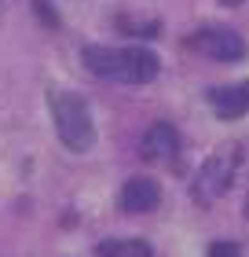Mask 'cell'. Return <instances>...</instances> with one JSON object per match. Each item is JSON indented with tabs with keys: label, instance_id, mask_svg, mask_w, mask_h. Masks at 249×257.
<instances>
[{
	"label": "cell",
	"instance_id": "6da1fadb",
	"mask_svg": "<svg viewBox=\"0 0 249 257\" xmlns=\"http://www.w3.org/2000/svg\"><path fill=\"white\" fill-rule=\"evenodd\" d=\"M52 118L59 128V140L70 147V151H88L96 144V125H92V110L88 103L74 96V92H55L52 96Z\"/></svg>",
	"mask_w": 249,
	"mask_h": 257
},
{
	"label": "cell",
	"instance_id": "7a4b0ae2",
	"mask_svg": "<svg viewBox=\"0 0 249 257\" xmlns=\"http://www.w3.org/2000/svg\"><path fill=\"white\" fill-rule=\"evenodd\" d=\"M234 162H238V151H220V155H212L205 166H201L198 180H194V198L198 202H212V198H220L227 191Z\"/></svg>",
	"mask_w": 249,
	"mask_h": 257
},
{
	"label": "cell",
	"instance_id": "3957f363",
	"mask_svg": "<svg viewBox=\"0 0 249 257\" xmlns=\"http://www.w3.org/2000/svg\"><path fill=\"white\" fill-rule=\"evenodd\" d=\"M194 48H201L216 63H242L245 59V41L234 30H223V26H205L194 37Z\"/></svg>",
	"mask_w": 249,
	"mask_h": 257
},
{
	"label": "cell",
	"instance_id": "277c9868",
	"mask_svg": "<svg viewBox=\"0 0 249 257\" xmlns=\"http://www.w3.org/2000/svg\"><path fill=\"white\" fill-rule=\"evenodd\" d=\"M154 77H158V55L150 48L117 52V81H125V85H147Z\"/></svg>",
	"mask_w": 249,
	"mask_h": 257
},
{
	"label": "cell",
	"instance_id": "5b68a950",
	"mask_svg": "<svg viewBox=\"0 0 249 257\" xmlns=\"http://www.w3.org/2000/svg\"><path fill=\"white\" fill-rule=\"evenodd\" d=\"M158 202H161V188L150 177H132L121 188V209L125 213H150Z\"/></svg>",
	"mask_w": 249,
	"mask_h": 257
},
{
	"label": "cell",
	"instance_id": "8992f818",
	"mask_svg": "<svg viewBox=\"0 0 249 257\" xmlns=\"http://www.w3.org/2000/svg\"><path fill=\"white\" fill-rule=\"evenodd\" d=\"M209 103L216 107L220 118H242V114L249 110V81H242V85H220L209 92Z\"/></svg>",
	"mask_w": 249,
	"mask_h": 257
},
{
	"label": "cell",
	"instance_id": "52a82bcc",
	"mask_svg": "<svg viewBox=\"0 0 249 257\" xmlns=\"http://www.w3.org/2000/svg\"><path fill=\"white\" fill-rule=\"evenodd\" d=\"M180 147V136L169 121H154L143 136V158H172Z\"/></svg>",
	"mask_w": 249,
	"mask_h": 257
},
{
	"label": "cell",
	"instance_id": "ba28073f",
	"mask_svg": "<svg viewBox=\"0 0 249 257\" xmlns=\"http://www.w3.org/2000/svg\"><path fill=\"white\" fill-rule=\"evenodd\" d=\"M81 59H85V66H88L96 77H117V52H114V48L88 44V48L81 52Z\"/></svg>",
	"mask_w": 249,
	"mask_h": 257
},
{
	"label": "cell",
	"instance_id": "9c48e42d",
	"mask_svg": "<svg viewBox=\"0 0 249 257\" xmlns=\"http://www.w3.org/2000/svg\"><path fill=\"white\" fill-rule=\"evenodd\" d=\"M99 257H154L143 239H106L99 242Z\"/></svg>",
	"mask_w": 249,
	"mask_h": 257
},
{
	"label": "cell",
	"instance_id": "30bf717a",
	"mask_svg": "<svg viewBox=\"0 0 249 257\" xmlns=\"http://www.w3.org/2000/svg\"><path fill=\"white\" fill-rule=\"evenodd\" d=\"M33 11H37V19L48 30H59V11L52 8V0H33Z\"/></svg>",
	"mask_w": 249,
	"mask_h": 257
},
{
	"label": "cell",
	"instance_id": "8fae6325",
	"mask_svg": "<svg viewBox=\"0 0 249 257\" xmlns=\"http://www.w3.org/2000/svg\"><path fill=\"white\" fill-rule=\"evenodd\" d=\"M209 257H242V250L234 242H212L209 246Z\"/></svg>",
	"mask_w": 249,
	"mask_h": 257
}]
</instances>
